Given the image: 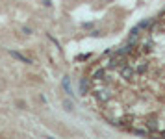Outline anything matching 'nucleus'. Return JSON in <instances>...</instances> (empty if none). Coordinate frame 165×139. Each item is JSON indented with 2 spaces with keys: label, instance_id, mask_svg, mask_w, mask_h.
Wrapping results in <instances>:
<instances>
[{
  "label": "nucleus",
  "instance_id": "obj_4",
  "mask_svg": "<svg viewBox=\"0 0 165 139\" xmlns=\"http://www.w3.org/2000/svg\"><path fill=\"white\" fill-rule=\"evenodd\" d=\"M152 24H154V20H152V19H147V20H141L137 26H139L141 30H149V28H152Z\"/></svg>",
  "mask_w": 165,
  "mask_h": 139
},
{
  "label": "nucleus",
  "instance_id": "obj_5",
  "mask_svg": "<svg viewBox=\"0 0 165 139\" xmlns=\"http://www.w3.org/2000/svg\"><path fill=\"white\" fill-rule=\"evenodd\" d=\"M147 69H149V63H145V61H139V63L135 65V73H137V74H143V73L147 71Z\"/></svg>",
  "mask_w": 165,
  "mask_h": 139
},
{
  "label": "nucleus",
  "instance_id": "obj_1",
  "mask_svg": "<svg viewBox=\"0 0 165 139\" xmlns=\"http://www.w3.org/2000/svg\"><path fill=\"white\" fill-rule=\"evenodd\" d=\"M124 61H126V56L124 54H121V52H115V56L109 59V69H119V67H123L124 65Z\"/></svg>",
  "mask_w": 165,
  "mask_h": 139
},
{
  "label": "nucleus",
  "instance_id": "obj_2",
  "mask_svg": "<svg viewBox=\"0 0 165 139\" xmlns=\"http://www.w3.org/2000/svg\"><path fill=\"white\" fill-rule=\"evenodd\" d=\"M135 74H137V73H135V69H134V67H128V65H123V67H121V76H123V78L132 80Z\"/></svg>",
  "mask_w": 165,
  "mask_h": 139
},
{
  "label": "nucleus",
  "instance_id": "obj_7",
  "mask_svg": "<svg viewBox=\"0 0 165 139\" xmlns=\"http://www.w3.org/2000/svg\"><path fill=\"white\" fill-rule=\"evenodd\" d=\"M63 87L67 89L69 95H73V91H70V87H69V78H63Z\"/></svg>",
  "mask_w": 165,
  "mask_h": 139
},
{
  "label": "nucleus",
  "instance_id": "obj_6",
  "mask_svg": "<svg viewBox=\"0 0 165 139\" xmlns=\"http://www.w3.org/2000/svg\"><path fill=\"white\" fill-rule=\"evenodd\" d=\"M132 50H134V43L130 41L128 45H124V46H123V48H119V50H117V52H121V54H124V56H128V54H130Z\"/></svg>",
  "mask_w": 165,
  "mask_h": 139
},
{
  "label": "nucleus",
  "instance_id": "obj_3",
  "mask_svg": "<svg viewBox=\"0 0 165 139\" xmlns=\"http://www.w3.org/2000/svg\"><path fill=\"white\" fill-rule=\"evenodd\" d=\"M97 97H99V100L106 102V100H109V98H111V91H109V89H100V91L97 93Z\"/></svg>",
  "mask_w": 165,
  "mask_h": 139
}]
</instances>
